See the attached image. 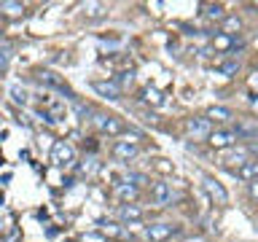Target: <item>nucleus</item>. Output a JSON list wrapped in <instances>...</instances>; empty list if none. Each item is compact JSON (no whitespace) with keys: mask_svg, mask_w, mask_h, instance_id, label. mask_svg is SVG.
I'll return each mask as SVG.
<instances>
[{"mask_svg":"<svg viewBox=\"0 0 258 242\" xmlns=\"http://www.w3.org/2000/svg\"><path fill=\"white\" fill-rule=\"evenodd\" d=\"M205 8V16H210V19H226V11H223V6L221 3H207V6H202Z\"/></svg>","mask_w":258,"mask_h":242,"instance_id":"nucleus-20","label":"nucleus"},{"mask_svg":"<svg viewBox=\"0 0 258 242\" xmlns=\"http://www.w3.org/2000/svg\"><path fill=\"white\" fill-rule=\"evenodd\" d=\"M38 81L43 86H51V89H56V92H62L64 97H68V100H76V94H73V89L64 84V81L56 76L54 70H38Z\"/></svg>","mask_w":258,"mask_h":242,"instance_id":"nucleus-4","label":"nucleus"},{"mask_svg":"<svg viewBox=\"0 0 258 242\" xmlns=\"http://www.w3.org/2000/svg\"><path fill=\"white\" fill-rule=\"evenodd\" d=\"M92 89L105 100H121V86H116V81H92Z\"/></svg>","mask_w":258,"mask_h":242,"instance_id":"nucleus-10","label":"nucleus"},{"mask_svg":"<svg viewBox=\"0 0 258 242\" xmlns=\"http://www.w3.org/2000/svg\"><path fill=\"white\" fill-rule=\"evenodd\" d=\"M132 81H135V73H132V70H124V73H118L116 86H118V84H132Z\"/></svg>","mask_w":258,"mask_h":242,"instance_id":"nucleus-26","label":"nucleus"},{"mask_svg":"<svg viewBox=\"0 0 258 242\" xmlns=\"http://www.w3.org/2000/svg\"><path fill=\"white\" fill-rule=\"evenodd\" d=\"M8 62H11V56H8L6 48H0V73H6V70H8Z\"/></svg>","mask_w":258,"mask_h":242,"instance_id":"nucleus-27","label":"nucleus"},{"mask_svg":"<svg viewBox=\"0 0 258 242\" xmlns=\"http://www.w3.org/2000/svg\"><path fill=\"white\" fill-rule=\"evenodd\" d=\"M175 234H177V226L164 223V221L145 226V239H148V242H167L169 237H175Z\"/></svg>","mask_w":258,"mask_h":242,"instance_id":"nucleus-2","label":"nucleus"},{"mask_svg":"<svg viewBox=\"0 0 258 242\" xmlns=\"http://www.w3.org/2000/svg\"><path fill=\"white\" fill-rule=\"evenodd\" d=\"M100 229L105 234H110V237H118V234H121V229H118L116 223H110V221H100Z\"/></svg>","mask_w":258,"mask_h":242,"instance_id":"nucleus-23","label":"nucleus"},{"mask_svg":"<svg viewBox=\"0 0 258 242\" xmlns=\"http://www.w3.org/2000/svg\"><path fill=\"white\" fill-rule=\"evenodd\" d=\"M0 11H3L6 16H11V19H16V16L24 14V6L22 3H11V0H6V3H0Z\"/></svg>","mask_w":258,"mask_h":242,"instance_id":"nucleus-18","label":"nucleus"},{"mask_svg":"<svg viewBox=\"0 0 258 242\" xmlns=\"http://www.w3.org/2000/svg\"><path fill=\"white\" fill-rule=\"evenodd\" d=\"M92 121H94V127L100 129L102 135L116 137V135H124V132H126V124H124V121H121L118 116H110V113H97Z\"/></svg>","mask_w":258,"mask_h":242,"instance_id":"nucleus-1","label":"nucleus"},{"mask_svg":"<svg viewBox=\"0 0 258 242\" xmlns=\"http://www.w3.org/2000/svg\"><path fill=\"white\" fill-rule=\"evenodd\" d=\"M245 161H247V153H245V151H239V153H229V156L223 159V164L237 172V169H239L242 164H245Z\"/></svg>","mask_w":258,"mask_h":242,"instance_id":"nucleus-16","label":"nucleus"},{"mask_svg":"<svg viewBox=\"0 0 258 242\" xmlns=\"http://www.w3.org/2000/svg\"><path fill=\"white\" fill-rule=\"evenodd\" d=\"M151 199H153V205H159V207H169V205L175 202V191H172V186L164 183V180L153 183V186H151Z\"/></svg>","mask_w":258,"mask_h":242,"instance_id":"nucleus-5","label":"nucleus"},{"mask_svg":"<svg viewBox=\"0 0 258 242\" xmlns=\"http://www.w3.org/2000/svg\"><path fill=\"white\" fill-rule=\"evenodd\" d=\"M247 151H250V153H255V156H258V143H255V140H253V143H247Z\"/></svg>","mask_w":258,"mask_h":242,"instance_id":"nucleus-29","label":"nucleus"},{"mask_svg":"<svg viewBox=\"0 0 258 242\" xmlns=\"http://www.w3.org/2000/svg\"><path fill=\"white\" fill-rule=\"evenodd\" d=\"M113 159H118V161H132L137 153H140V145H137L135 140H118V143H113Z\"/></svg>","mask_w":258,"mask_h":242,"instance_id":"nucleus-6","label":"nucleus"},{"mask_svg":"<svg viewBox=\"0 0 258 242\" xmlns=\"http://www.w3.org/2000/svg\"><path fill=\"white\" fill-rule=\"evenodd\" d=\"M188 132L194 135V137H210L213 135V121H210L207 116H194V118H188Z\"/></svg>","mask_w":258,"mask_h":242,"instance_id":"nucleus-9","label":"nucleus"},{"mask_svg":"<svg viewBox=\"0 0 258 242\" xmlns=\"http://www.w3.org/2000/svg\"><path fill=\"white\" fill-rule=\"evenodd\" d=\"M213 46L215 48H221V51H234V48H237V40H234L231 35H215V40H213Z\"/></svg>","mask_w":258,"mask_h":242,"instance_id":"nucleus-17","label":"nucleus"},{"mask_svg":"<svg viewBox=\"0 0 258 242\" xmlns=\"http://www.w3.org/2000/svg\"><path fill=\"white\" fill-rule=\"evenodd\" d=\"M118 218H121L124 223H137V221H143V207L135 205V202L121 205V207H118Z\"/></svg>","mask_w":258,"mask_h":242,"instance_id":"nucleus-12","label":"nucleus"},{"mask_svg":"<svg viewBox=\"0 0 258 242\" xmlns=\"http://www.w3.org/2000/svg\"><path fill=\"white\" fill-rule=\"evenodd\" d=\"M239 70V62H223V65H218V73H223V76H234V73Z\"/></svg>","mask_w":258,"mask_h":242,"instance_id":"nucleus-22","label":"nucleus"},{"mask_svg":"<svg viewBox=\"0 0 258 242\" xmlns=\"http://www.w3.org/2000/svg\"><path fill=\"white\" fill-rule=\"evenodd\" d=\"M207 118H210V121H231L234 113H231L229 108H210V110H207Z\"/></svg>","mask_w":258,"mask_h":242,"instance_id":"nucleus-19","label":"nucleus"},{"mask_svg":"<svg viewBox=\"0 0 258 242\" xmlns=\"http://www.w3.org/2000/svg\"><path fill=\"white\" fill-rule=\"evenodd\" d=\"M116 194L124 199V205H129V202L137 199V186L129 183V180H126V183H118V186H116Z\"/></svg>","mask_w":258,"mask_h":242,"instance_id":"nucleus-14","label":"nucleus"},{"mask_svg":"<svg viewBox=\"0 0 258 242\" xmlns=\"http://www.w3.org/2000/svg\"><path fill=\"white\" fill-rule=\"evenodd\" d=\"M250 197H253V199L258 202V180H253V183H250Z\"/></svg>","mask_w":258,"mask_h":242,"instance_id":"nucleus-28","label":"nucleus"},{"mask_svg":"<svg viewBox=\"0 0 258 242\" xmlns=\"http://www.w3.org/2000/svg\"><path fill=\"white\" fill-rule=\"evenodd\" d=\"M242 30V19H239V16H226V19H223V24H221V32H223V35H237V32Z\"/></svg>","mask_w":258,"mask_h":242,"instance_id":"nucleus-15","label":"nucleus"},{"mask_svg":"<svg viewBox=\"0 0 258 242\" xmlns=\"http://www.w3.org/2000/svg\"><path fill=\"white\" fill-rule=\"evenodd\" d=\"M237 177L239 180H247V183L258 180V159H247L245 164L237 169Z\"/></svg>","mask_w":258,"mask_h":242,"instance_id":"nucleus-13","label":"nucleus"},{"mask_svg":"<svg viewBox=\"0 0 258 242\" xmlns=\"http://www.w3.org/2000/svg\"><path fill=\"white\" fill-rule=\"evenodd\" d=\"M100 16H105V6H100V3L89 6V19H100Z\"/></svg>","mask_w":258,"mask_h":242,"instance_id":"nucleus-25","label":"nucleus"},{"mask_svg":"<svg viewBox=\"0 0 258 242\" xmlns=\"http://www.w3.org/2000/svg\"><path fill=\"white\" fill-rule=\"evenodd\" d=\"M202 186H205V191H207V197L215 202V205H226V202H229V194H226V189L221 183L215 180V177H210V175H205V180H202Z\"/></svg>","mask_w":258,"mask_h":242,"instance_id":"nucleus-7","label":"nucleus"},{"mask_svg":"<svg viewBox=\"0 0 258 242\" xmlns=\"http://www.w3.org/2000/svg\"><path fill=\"white\" fill-rule=\"evenodd\" d=\"M207 143L213 145V148L223 151V148H231V145L237 143V135H234V129H213V135L207 137Z\"/></svg>","mask_w":258,"mask_h":242,"instance_id":"nucleus-8","label":"nucleus"},{"mask_svg":"<svg viewBox=\"0 0 258 242\" xmlns=\"http://www.w3.org/2000/svg\"><path fill=\"white\" fill-rule=\"evenodd\" d=\"M231 129H234V135H237V140H247V143L258 140V124H250V121H237Z\"/></svg>","mask_w":258,"mask_h":242,"instance_id":"nucleus-11","label":"nucleus"},{"mask_svg":"<svg viewBox=\"0 0 258 242\" xmlns=\"http://www.w3.org/2000/svg\"><path fill=\"white\" fill-rule=\"evenodd\" d=\"M11 97H14V102H19V105L27 102V92H24V89H19V86H11Z\"/></svg>","mask_w":258,"mask_h":242,"instance_id":"nucleus-24","label":"nucleus"},{"mask_svg":"<svg viewBox=\"0 0 258 242\" xmlns=\"http://www.w3.org/2000/svg\"><path fill=\"white\" fill-rule=\"evenodd\" d=\"M51 161L56 167H70L73 161H76V151H73V145L64 143V140H56L51 145Z\"/></svg>","mask_w":258,"mask_h":242,"instance_id":"nucleus-3","label":"nucleus"},{"mask_svg":"<svg viewBox=\"0 0 258 242\" xmlns=\"http://www.w3.org/2000/svg\"><path fill=\"white\" fill-rule=\"evenodd\" d=\"M143 100L151 102V105H164V97H161V92H156V89H151V86L143 92Z\"/></svg>","mask_w":258,"mask_h":242,"instance_id":"nucleus-21","label":"nucleus"}]
</instances>
